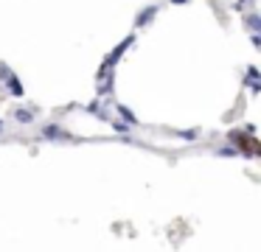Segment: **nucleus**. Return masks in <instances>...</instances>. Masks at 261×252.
Here are the masks:
<instances>
[{"instance_id": "f257e3e1", "label": "nucleus", "mask_w": 261, "mask_h": 252, "mask_svg": "<svg viewBox=\"0 0 261 252\" xmlns=\"http://www.w3.org/2000/svg\"><path fill=\"white\" fill-rule=\"evenodd\" d=\"M236 143H241V146L247 148V154H258V140L253 138V134H236Z\"/></svg>"}]
</instances>
